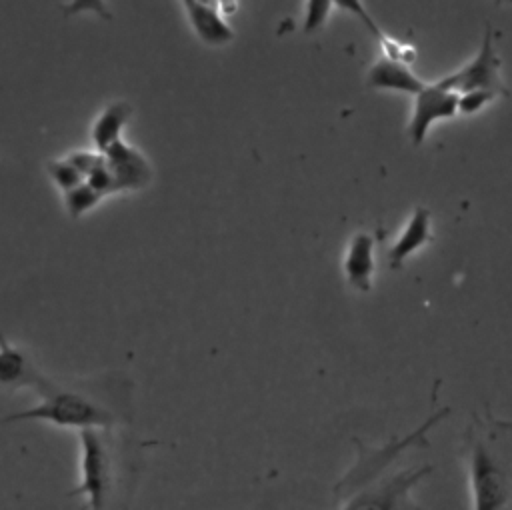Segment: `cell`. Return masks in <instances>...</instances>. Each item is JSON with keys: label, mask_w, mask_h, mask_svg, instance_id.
<instances>
[{"label": "cell", "mask_w": 512, "mask_h": 510, "mask_svg": "<svg viewBox=\"0 0 512 510\" xmlns=\"http://www.w3.org/2000/svg\"><path fill=\"white\" fill-rule=\"evenodd\" d=\"M450 412H434L422 426L404 438L392 436L382 446H370L354 438L356 460L332 486V510H426L412 490L434 468L430 464L400 466L402 454L412 446H428L426 432Z\"/></svg>", "instance_id": "6da1fadb"}, {"label": "cell", "mask_w": 512, "mask_h": 510, "mask_svg": "<svg viewBox=\"0 0 512 510\" xmlns=\"http://www.w3.org/2000/svg\"><path fill=\"white\" fill-rule=\"evenodd\" d=\"M462 462L472 510H512V440L506 420L474 416L464 432Z\"/></svg>", "instance_id": "7a4b0ae2"}, {"label": "cell", "mask_w": 512, "mask_h": 510, "mask_svg": "<svg viewBox=\"0 0 512 510\" xmlns=\"http://www.w3.org/2000/svg\"><path fill=\"white\" fill-rule=\"evenodd\" d=\"M80 482L68 496H82L90 510H126L138 482V464L112 430H80Z\"/></svg>", "instance_id": "3957f363"}, {"label": "cell", "mask_w": 512, "mask_h": 510, "mask_svg": "<svg viewBox=\"0 0 512 510\" xmlns=\"http://www.w3.org/2000/svg\"><path fill=\"white\" fill-rule=\"evenodd\" d=\"M42 400L14 414H8L4 422H22V420H44L60 428L74 430H112L116 424L126 420V408L118 398H108L110 394H122L124 390L96 388V384L86 382H52L48 378L36 388Z\"/></svg>", "instance_id": "277c9868"}, {"label": "cell", "mask_w": 512, "mask_h": 510, "mask_svg": "<svg viewBox=\"0 0 512 510\" xmlns=\"http://www.w3.org/2000/svg\"><path fill=\"white\" fill-rule=\"evenodd\" d=\"M438 84L454 94H466L476 90L506 94V86L502 84V74H500V58L494 44V30L490 26L484 32L478 52L456 72L440 78Z\"/></svg>", "instance_id": "5b68a950"}, {"label": "cell", "mask_w": 512, "mask_h": 510, "mask_svg": "<svg viewBox=\"0 0 512 510\" xmlns=\"http://www.w3.org/2000/svg\"><path fill=\"white\" fill-rule=\"evenodd\" d=\"M458 114V94L442 88L438 82L426 84L416 96L408 120V136L412 144H422L430 126Z\"/></svg>", "instance_id": "8992f818"}, {"label": "cell", "mask_w": 512, "mask_h": 510, "mask_svg": "<svg viewBox=\"0 0 512 510\" xmlns=\"http://www.w3.org/2000/svg\"><path fill=\"white\" fill-rule=\"evenodd\" d=\"M104 164L112 174L116 192L122 190H142L152 180V166L146 156L126 142L112 144L106 152H102Z\"/></svg>", "instance_id": "52a82bcc"}, {"label": "cell", "mask_w": 512, "mask_h": 510, "mask_svg": "<svg viewBox=\"0 0 512 510\" xmlns=\"http://www.w3.org/2000/svg\"><path fill=\"white\" fill-rule=\"evenodd\" d=\"M188 22L194 28L196 36L208 46H224L234 40V30L224 20L220 2H196L186 0L182 2Z\"/></svg>", "instance_id": "ba28073f"}, {"label": "cell", "mask_w": 512, "mask_h": 510, "mask_svg": "<svg viewBox=\"0 0 512 510\" xmlns=\"http://www.w3.org/2000/svg\"><path fill=\"white\" fill-rule=\"evenodd\" d=\"M44 378L46 376L34 366L28 352L24 348L12 346L0 330V388H38Z\"/></svg>", "instance_id": "9c48e42d"}, {"label": "cell", "mask_w": 512, "mask_h": 510, "mask_svg": "<svg viewBox=\"0 0 512 510\" xmlns=\"http://www.w3.org/2000/svg\"><path fill=\"white\" fill-rule=\"evenodd\" d=\"M426 84L406 62L388 56L378 58L366 72V86L372 90H400L416 96Z\"/></svg>", "instance_id": "30bf717a"}, {"label": "cell", "mask_w": 512, "mask_h": 510, "mask_svg": "<svg viewBox=\"0 0 512 510\" xmlns=\"http://www.w3.org/2000/svg\"><path fill=\"white\" fill-rule=\"evenodd\" d=\"M432 216L430 210L424 206H418L412 210L410 218L406 220V226L394 240V244L388 250V262L392 270H398L404 266L406 258H410L416 250H420L424 244L432 240Z\"/></svg>", "instance_id": "8fae6325"}, {"label": "cell", "mask_w": 512, "mask_h": 510, "mask_svg": "<svg viewBox=\"0 0 512 510\" xmlns=\"http://www.w3.org/2000/svg\"><path fill=\"white\" fill-rule=\"evenodd\" d=\"M344 276L348 284L360 292H368L372 286L374 274V236L368 232H358L344 256L342 262Z\"/></svg>", "instance_id": "7c38bea8"}, {"label": "cell", "mask_w": 512, "mask_h": 510, "mask_svg": "<svg viewBox=\"0 0 512 510\" xmlns=\"http://www.w3.org/2000/svg\"><path fill=\"white\" fill-rule=\"evenodd\" d=\"M132 116V106L124 100H114L110 104L104 106V110L98 114V118L92 124V144L96 148V152H106L112 144L120 142V134L124 124L130 120Z\"/></svg>", "instance_id": "4fadbf2b"}, {"label": "cell", "mask_w": 512, "mask_h": 510, "mask_svg": "<svg viewBox=\"0 0 512 510\" xmlns=\"http://www.w3.org/2000/svg\"><path fill=\"white\" fill-rule=\"evenodd\" d=\"M62 196H64L66 212H68V216L74 218V220L80 218V216H84L86 212H90V210L102 200V196H100L96 190H92L86 182H82V184H78L76 188L64 192Z\"/></svg>", "instance_id": "5bb4252c"}, {"label": "cell", "mask_w": 512, "mask_h": 510, "mask_svg": "<svg viewBox=\"0 0 512 510\" xmlns=\"http://www.w3.org/2000/svg\"><path fill=\"white\" fill-rule=\"evenodd\" d=\"M46 172L52 178V182L62 190V194L84 182V176L66 158L50 160L46 164Z\"/></svg>", "instance_id": "9a60e30c"}, {"label": "cell", "mask_w": 512, "mask_h": 510, "mask_svg": "<svg viewBox=\"0 0 512 510\" xmlns=\"http://www.w3.org/2000/svg\"><path fill=\"white\" fill-rule=\"evenodd\" d=\"M496 98V94L492 92H466V94H458V112L462 114H474L478 110H482L484 106H488L492 100Z\"/></svg>", "instance_id": "2e32d148"}, {"label": "cell", "mask_w": 512, "mask_h": 510, "mask_svg": "<svg viewBox=\"0 0 512 510\" xmlns=\"http://www.w3.org/2000/svg\"><path fill=\"white\" fill-rule=\"evenodd\" d=\"M308 8V14H306V30L308 32H314L318 28L324 26L326 22V16H328V10L332 8L330 2H310L306 4Z\"/></svg>", "instance_id": "e0dca14e"}]
</instances>
